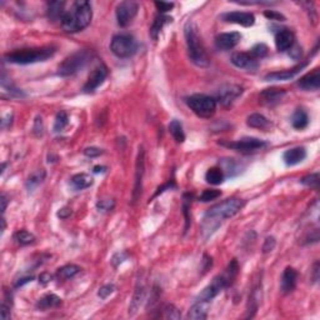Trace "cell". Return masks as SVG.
<instances>
[{"label": "cell", "mask_w": 320, "mask_h": 320, "mask_svg": "<svg viewBox=\"0 0 320 320\" xmlns=\"http://www.w3.org/2000/svg\"><path fill=\"white\" fill-rule=\"evenodd\" d=\"M244 204L245 202L241 199L231 198L211 207L205 214L204 222H203V233L205 237L213 234L224 220L234 217L235 214L239 213L243 209Z\"/></svg>", "instance_id": "cell-1"}, {"label": "cell", "mask_w": 320, "mask_h": 320, "mask_svg": "<svg viewBox=\"0 0 320 320\" xmlns=\"http://www.w3.org/2000/svg\"><path fill=\"white\" fill-rule=\"evenodd\" d=\"M92 18V4L89 1H75L70 9L66 10L60 23L66 33H78L89 25Z\"/></svg>", "instance_id": "cell-2"}, {"label": "cell", "mask_w": 320, "mask_h": 320, "mask_svg": "<svg viewBox=\"0 0 320 320\" xmlns=\"http://www.w3.org/2000/svg\"><path fill=\"white\" fill-rule=\"evenodd\" d=\"M184 34H185V40H187L188 55L190 60L200 68H207L209 65V57L207 51L200 42V36L198 33V28L193 21H187L185 28H184Z\"/></svg>", "instance_id": "cell-3"}, {"label": "cell", "mask_w": 320, "mask_h": 320, "mask_svg": "<svg viewBox=\"0 0 320 320\" xmlns=\"http://www.w3.org/2000/svg\"><path fill=\"white\" fill-rule=\"evenodd\" d=\"M57 51V48L48 45V47L32 48V49H20L12 53L5 54L4 59L12 64H20V65H27V64H34L39 62H47L50 59Z\"/></svg>", "instance_id": "cell-4"}, {"label": "cell", "mask_w": 320, "mask_h": 320, "mask_svg": "<svg viewBox=\"0 0 320 320\" xmlns=\"http://www.w3.org/2000/svg\"><path fill=\"white\" fill-rule=\"evenodd\" d=\"M238 272H239V265H238V261L234 259V260H231V263L229 264L224 273L215 276L213 279V282L203 289L202 293L199 294L198 298H196V300H204V302L213 300L220 291L224 290L226 287H229L231 283L234 282V279L238 275Z\"/></svg>", "instance_id": "cell-5"}, {"label": "cell", "mask_w": 320, "mask_h": 320, "mask_svg": "<svg viewBox=\"0 0 320 320\" xmlns=\"http://www.w3.org/2000/svg\"><path fill=\"white\" fill-rule=\"evenodd\" d=\"M93 57L94 54L92 50H86V49L78 50L77 53L71 54L70 57L64 59V62L58 68V75L65 78L77 74L89 64Z\"/></svg>", "instance_id": "cell-6"}, {"label": "cell", "mask_w": 320, "mask_h": 320, "mask_svg": "<svg viewBox=\"0 0 320 320\" xmlns=\"http://www.w3.org/2000/svg\"><path fill=\"white\" fill-rule=\"evenodd\" d=\"M188 107L200 118H211L217 110V99L205 94H194L185 99Z\"/></svg>", "instance_id": "cell-7"}, {"label": "cell", "mask_w": 320, "mask_h": 320, "mask_svg": "<svg viewBox=\"0 0 320 320\" xmlns=\"http://www.w3.org/2000/svg\"><path fill=\"white\" fill-rule=\"evenodd\" d=\"M110 50L118 58L127 59L133 57L138 50V43L133 35L129 34H118L110 43Z\"/></svg>", "instance_id": "cell-8"}, {"label": "cell", "mask_w": 320, "mask_h": 320, "mask_svg": "<svg viewBox=\"0 0 320 320\" xmlns=\"http://www.w3.org/2000/svg\"><path fill=\"white\" fill-rule=\"evenodd\" d=\"M219 144L225 148L233 149L238 151H254L258 149H263L268 145L264 140L258 138H244V139L229 142V140H220Z\"/></svg>", "instance_id": "cell-9"}, {"label": "cell", "mask_w": 320, "mask_h": 320, "mask_svg": "<svg viewBox=\"0 0 320 320\" xmlns=\"http://www.w3.org/2000/svg\"><path fill=\"white\" fill-rule=\"evenodd\" d=\"M138 10H139V5L135 1H122L119 3L115 8V15L116 20L120 27L125 28L133 21V19L137 16Z\"/></svg>", "instance_id": "cell-10"}, {"label": "cell", "mask_w": 320, "mask_h": 320, "mask_svg": "<svg viewBox=\"0 0 320 320\" xmlns=\"http://www.w3.org/2000/svg\"><path fill=\"white\" fill-rule=\"evenodd\" d=\"M108 77V68L105 64L100 63L98 65L93 69V71L90 73V75L88 77L85 85H84L83 90L85 93H93L94 90H96L101 84L104 83V80L107 79Z\"/></svg>", "instance_id": "cell-11"}, {"label": "cell", "mask_w": 320, "mask_h": 320, "mask_svg": "<svg viewBox=\"0 0 320 320\" xmlns=\"http://www.w3.org/2000/svg\"><path fill=\"white\" fill-rule=\"evenodd\" d=\"M243 93V88L235 84H226V85L222 86L218 93V101L224 107L230 105L237 98H239Z\"/></svg>", "instance_id": "cell-12"}, {"label": "cell", "mask_w": 320, "mask_h": 320, "mask_svg": "<svg viewBox=\"0 0 320 320\" xmlns=\"http://www.w3.org/2000/svg\"><path fill=\"white\" fill-rule=\"evenodd\" d=\"M144 169H145V161H144V149L139 148V154L137 158V166H135V187L133 192V202H138L143 188V176H144Z\"/></svg>", "instance_id": "cell-13"}, {"label": "cell", "mask_w": 320, "mask_h": 320, "mask_svg": "<svg viewBox=\"0 0 320 320\" xmlns=\"http://www.w3.org/2000/svg\"><path fill=\"white\" fill-rule=\"evenodd\" d=\"M241 40V35L238 32H231V33H222L215 38V47L217 49L223 51L230 50L237 47Z\"/></svg>", "instance_id": "cell-14"}, {"label": "cell", "mask_w": 320, "mask_h": 320, "mask_svg": "<svg viewBox=\"0 0 320 320\" xmlns=\"http://www.w3.org/2000/svg\"><path fill=\"white\" fill-rule=\"evenodd\" d=\"M222 19L226 23H234L239 24L241 27L249 28L254 25L255 16L252 13H244V12H231L225 13L222 15Z\"/></svg>", "instance_id": "cell-15"}, {"label": "cell", "mask_w": 320, "mask_h": 320, "mask_svg": "<svg viewBox=\"0 0 320 320\" xmlns=\"http://www.w3.org/2000/svg\"><path fill=\"white\" fill-rule=\"evenodd\" d=\"M308 65V62L300 63L299 65L294 66L291 69H288V70L283 71H274V73H269L264 77L265 81H284V80H289L291 78H294L297 74H299L303 69Z\"/></svg>", "instance_id": "cell-16"}, {"label": "cell", "mask_w": 320, "mask_h": 320, "mask_svg": "<svg viewBox=\"0 0 320 320\" xmlns=\"http://www.w3.org/2000/svg\"><path fill=\"white\" fill-rule=\"evenodd\" d=\"M298 86L303 90H311L318 92L320 88V69L315 68L314 70L302 77L298 81Z\"/></svg>", "instance_id": "cell-17"}, {"label": "cell", "mask_w": 320, "mask_h": 320, "mask_svg": "<svg viewBox=\"0 0 320 320\" xmlns=\"http://www.w3.org/2000/svg\"><path fill=\"white\" fill-rule=\"evenodd\" d=\"M294 42H295V36L290 29L284 28L275 34V47L279 51L289 50L294 45Z\"/></svg>", "instance_id": "cell-18"}, {"label": "cell", "mask_w": 320, "mask_h": 320, "mask_svg": "<svg viewBox=\"0 0 320 320\" xmlns=\"http://www.w3.org/2000/svg\"><path fill=\"white\" fill-rule=\"evenodd\" d=\"M230 62L233 63V65H235L239 69L254 70L258 66L256 59H254L249 53H234L231 55Z\"/></svg>", "instance_id": "cell-19"}, {"label": "cell", "mask_w": 320, "mask_h": 320, "mask_svg": "<svg viewBox=\"0 0 320 320\" xmlns=\"http://www.w3.org/2000/svg\"><path fill=\"white\" fill-rule=\"evenodd\" d=\"M306 158V150L303 146H297V148H291L287 150L283 154V160L284 163L289 166L297 165V164L302 163L303 160Z\"/></svg>", "instance_id": "cell-20"}, {"label": "cell", "mask_w": 320, "mask_h": 320, "mask_svg": "<svg viewBox=\"0 0 320 320\" xmlns=\"http://www.w3.org/2000/svg\"><path fill=\"white\" fill-rule=\"evenodd\" d=\"M209 308L210 304L209 302H204V300H196L192 308L188 311V319L190 320H204L208 318V313H209Z\"/></svg>", "instance_id": "cell-21"}, {"label": "cell", "mask_w": 320, "mask_h": 320, "mask_svg": "<svg viewBox=\"0 0 320 320\" xmlns=\"http://www.w3.org/2000/svg\"><path fill=\"white\" fill-rule=\"evenodd\" d=\"M146 298V288L145 285L143 284H138L137 288H135V291H134L133 299L130 302V305H129V314L134 315L137 313L138 310L140 309V306L143 305V303L145 300Z\"/></svg>", "instance_id": "cell-22"}, {"label": "cell", "mask_w": 320, "mask_h": 320, "mask_svg": "<svg viewBox=\"0 0 320 320\" xmlns=\"http://www.w3.org/2000/svg\"><path fill=\"white\" fill-rule=\"evenodd\" d=\"M297 279H298V273L297 270L294 268L288 267L284 270L282 276V290L283 293L288 294L291 293V291L295 289V285H297Z\"/></svg>", "instance_id": "cell-23"}, {"label": "cell", "mask_w": 320, "mask_h": 320, "mask_svg": "<svg viewBox=\"0 0 320 320\" xmlns=\"http://www.w3.org/2000/svg\"><path fill=\"white\" fill-rule=\"evenodd\" d=\"M261 302V280L258 282L253 287L252 291L249 295V302H248V311L249 314L246 315L248 318H253L255 314V311L258 310V306Z\"/></svg>", "instance_id": "cell-24"}, {"label": "cell", "mask_w": 320, "mask_h": 320, "mask_svg": "<svg viewBox=\"0 0 320 320\" xmlns=\"http://www.w3.org/2000/svg\"><path fill=\"white\" fill-rule=\"evenodd\" d=\"M287 94L284 89H278V88H269L260 93V100L261 103L267 104V105H274V104L279 103L284 98V95Z\"/></svg>", "instance_id": "cell-25"}, {"label": "cell", "mask_w": 320, "mask_h": 320, "mask_svg": "<svg viewBox=\"0 0 320 320\" xmlns=\"http://www.w3.org/2000/svg\"><path fill=\"white\" fill-rule=\"evenodd\" d=\"M64 6H65L64 1H51V3L48 4V18L50 19L51 21H62L63 16H64V14H65L66 12V10H64Z\"/></svg>", "instance_id": "cell-26"}, {"label": "cell", "mask_w": 320, "mask_h": 320, "mask_svg": "<svg viewBox=\"0 0 320 320\" xmlns=\"http://www.w3.org/2000/svg\"><path fill=\"white\" fill-rule=\"evenodd\" d=\"M59 305H62V299L58 295H55V294H47V295L40 298L38 303H36L38 309H42V310L58 308Z\"/></svg>", "instance_id": "cell-27"}, {"label": "cell", "mask_w": 320, "mask_h": 320, "mask_svg": "<svg viewBox=\"0 0 320 320\" xmlns=\"http://www.w3.org/2000/svg\"><path fill=\"white\" fill-rule=\"evenodd\" d=\"M70 183L75 190H83L86 189V188L92 187L94 180H93L90 175L85 174V173H81V174L74 175V176L71 178Z\"/></svg>", "instance_id": "cell-28"}, {"label": "cell", "mask_w": 320, "mask_h": 320, "mask_svg": "<svg viewBox=\"0 0 320 320\" xmlns=\"http://www.w3.org/2000/svg\"><path fill=\"white\" fill-rule=\"evenodd\" d=\"M309 124V116L306 114L305 110L297 109L294 112L293 116H291V125L293 128L298 129V130H303L305 129Z\"/></svg>", "instance_id": "cell-29"}, {"label": "cell", "mask_w": 320, "mask_h": 320, "mask_svg": "<svg viewBox=\"0 0 320 320\" xmlns=\"http://www.w3.org/2000/svg\"><path fill=\"white\" fill-rule=\"evenodd\" d=\"M45 175H47V173H45L44 169H39L32 173L29 175V178L27 179V181H25V187H27L28 192H33L34 189H36L44 181Z\"/></svg>", "instance_id": "cell-30"}, {"label": "cell", "mask_w": 320, "mask_h": 320, "mask_svg": "<svg viewBox=\"0 0 320 320\" xmlns=\"http://www.w3.org/2000/svg\"><path fill=\"white\" fill-rule=\"evenodd\" d=\"M224 178H225L224 170L219 168V166H213L205 174V180L209 184H211V185H219V184L224 181Z\"/></svg>", "instance_id": "cell-31"}, {"label": "cell", "mask_w": 320, "mask_h": 320, "mask_svg": "<svg viewBox=\"0 0 320 320\" xmlns=\"http://www.w3.org/2000/svg\"><path fill=\"white\" fill-rule=\"evenodd\" d=\"M169 21L172 23V18H169V16H166V15H164V14L158 15L157 18L154 19V23H153V25H151V29H150L151 38L157 40L158 35H159V33L164 28V25L169 23Z\"/></svg>", "instance_id": "cell-32"}, {"label": "cell", "mask_w": 320, "mask_h": 320, "mask_svg": "<svg viewBox=\"0 0 320 320\" xmlns=\"http://www.w3.org/2000/svg\"><path fill=\"white\" fill-rule=\"evenodd\" d=\"M246 124L255 129H268L270 127V122L261 114H252L246 120Z\"/></svg>", "instance_id": "cell-33"}, {"label": "cell", "mask_w": 320, "mask_h": 320, "mask_svg": "<svg viewBox=\"0 0 320 320\" xmlns=\"http://www.w3.org/2000/svg\"><path fill=\"white\" fill-rule=\"evenodd\" d=\"M169 131L172 134V137L176 143H183L185 140V133L183 130V125L179 120L174 119L169 124Z\"/></svg>", "instance_id": "cell-34"}, {"label": "cell", "mask_w": 320, "mask_h": 320, "mask_svg": "<svg viewBox=\"0 0 320 320\" xmlns=\"http://www.w3.org/2000/svg\"><path fill=\"white\" fill-rule=\"evenodd\" d=\"M80 272V268L74 264H68V265H64V267L59 268L57 272V276L63 280H66V279L73 278L74 275H77Z\"/></svg>", "instance_id": "cell-35"}, {"label": "cell", "mask_w": 320, "mask_h": 320, "mask_svg": "<svg viewBox=\"0 0 320 320\" xmlns=\"http://www.w3.org/2000/svg\"><path fill=\"white\" fill-rule=\"evenodd\" d=\"M14 239L16 240V243L20 244V245H29V244L34 243L35 237L27 230H19L14 234Z\"/></svg>", "instance_id": "cell-36"}, {"label": "cell", "mask_w": 320, "mask_h": 320, "mask_svg": "<svg viewBox=\"0 0 320 320\" xmlns=\"http://www.w3.org/2000/svg\"><path fill=\"white\" fill-rule=\"evenodd\" d=\"M10 308H12V294H10L9 291H5V297H4L3 303H1V310H0L1 319L3 320L9 319Z\"/></svg>", "instance_id": "cell-37"}, {"label": "cell", "mask_w": 320, "mask_h": 320, "mask_svg": "<svg viewBox=\"0 0 320 320\" xmlns=\"http://www.w3.org/2000/svg\"><path fill=\"white\" fill-rule=\"evenodd\" d=\"M69 124V116L65 112H60L57 114V118H55V123H54V131L55 133H59L62 131L66 125Z\"/></svg>", "instance_id": "cell-38"}, {"label": "cell", "mask_w": 320, "mask_h": 320, "mask_svg": "<svg viewBox=\"0 0 320 320\" xmlns=\"http://www.w3.org/2000/svg\"><path fill=\"white\" fill-rule=\"evenodd\" d=\"M269 53V49L265 44H256L255 47L252 48V50H250V55H252L254 59H263L265 58Z\"/></svg>", "instance_id": "cell-39"}, {"label": "cell", "mask_w": 320, "mask_h": 320, "mask_svg": "<svg viewBox=\"0 0 320 320\" xmlns=\"http://www.w3.org/2000/svg\"><path fill=\"white\" fill-rule=\"evenodd\" d=\"M222 195V192L220 190H217V189H207L204 190L202 194H200V196H199V200L200 202H210V200H214V199L219 198V196Z\"/></svg>", "instance_id": "cell-40"}, {"label": "cell", "mask_w": 320, "mask_h": 320, "mask_svg": "<svg viewBox=\"0 0 320 320\" xmlns=\"http://www.w3.org/2000/svg\"><path fill=\"white\" fill-rule=\"evenodd\" d=\"M300 183H302L303 185H305V187L315 188V189H317L318 185H319V173L306 175V176L300 179Z\"/></svg>", "instance_id": "cell-41"}, {"label": "cell", "mask_w": 320, "mask_h": 320, "mask_svg": "<svg viewBox=\"0 0 320 320\" xmlns=\"http://www.w3.org/2000/svg\"><path fill=\"white\" fill-rule=\"evenodd\" d=\"M164 318L165 319H180L181 314L178 308H175L172 304H168L164 308Z\"/></svg>", "instance_id": "cell-42"}, {"label": "cell", "mask_w": 320, "mask_h": 320, "mask_svg": "<svg viewBox=\"0 0 320 320\" xmlns=\"http://www.w3.org/2000/svg\"><path fill=\"white\" fill-rule=\"evenodd\" d=\"M114 207H115V202L112 200V199H104V200H100V202H98V204H96L98 210L103 211V213L113 210Z\"/></svg>", "instance_id": "cell-43"}, {"label": "cell", "mask_w": 320, "mask_h": 320, "mask_svg": "<svg viewBox=\"0 0 320 320\" xmlns=\"http://www.w3.org/2000/svg\"><path fill=\"white\" fill-rule=\"evenodd\" d=\"M115 291V287H114L113 284H107V285H103V287L99 289L98 291V297L100 298V299H107L109 295H112V294Z\"/></svg>", "instance_id": "cell-44"}, {"label": "cell", "mask_w": 320, "mask_h": 320, "mask_svg": "<svg viewBox=\"0 0 320 320\" xmlns=\"http://www.w3.org/2000/svg\"><path fill=\"white\" fill-rule=\"evenodd\" d=\"M276 245V240L274 237H268L267 239H265V241H264L263 244V253L264 254H268V253L273 252L274 248H275Z\"/></svg>", "instance_id": "cell-45"}, {"label": "cell", "mask_w": 320, "mask_h": 320, "mask_svg": "<svg viewBox=\"0 0 320 320\" xmlns=\"http://www.w3.org/2000/svg\"><path fill=\"white\" fill-rule=\"evenodd\" d=\"M155 8L158 9V12L160 14H164V13H168L174 8V3H165V1H157L155 3Z\"/></svg>", "instance_id": "cell-46"}, {"label": "cell", "mask_w": 320, "mask_h": 320, "mask_svg": "<svg viewBox=\"0 0 320 320\" xmlns=\"http://www.w3.org/2000/svg\"><path fill=\"white\" fill-rule=\"evenodd\" d=\"M103 149L96 148V146H89V148L84 149V155L88 158H96L103 154Z\"/></svg>", "instance_id": "cell-47"}, {"label": "cell", "mask_w": 320, "mask_h": 320, "mask_svg": "<svg viewBox=\"0 0 320 320\" xmlns=\"http://www.w3.org/2000/svg\"><path fill=\"white\" fill-rule=\"evenodd\" d=\"M264 15L267 16L268 19L270 20H276V21H284L285 16L280 13L275 12V10H267V12H264Z\"/></svg>", "instance_id": "cell-48"}, {"label": "cell", "mask_w": 320, "mask_h": 320, "mask_svg": "<svg viewBox=\"0 0 320 320\" xmlns=\"http://www.w3.org/2000/svg\"><path fill=\"white\" fill-rule=\"evenodd\" d=\"M289 55H290L293 59H299L302 57V48L299 45H293V47L289 49Z\"/></svg>", "instance_id": "cell-49"}, {"label": "cell", "mask_w": 320, "mask_h": 320, "mask_svg": "<svg viewBox=\"0 0 320 320\" xmlns=\"http://www.w3.org/2000/svg\"><path fill=\"white\" fill-rule=\"evenodd\" d=\"M34 133L36 134V135H42L43 134V122H42V118H36L35 119V124H34Z\"/></svg>", "instance_id": "cell-50"}, {"label": "cell", "mask_w": 320, "mask_h": 320, "mask_svg": "<svg viewBox=\"0 0 320 320\" xmlns=\"http://www.w3.org/2000/svg\"><path fill=\"white\" fill-rule=\"evenodd\" d=\"M70 215H71L70 208H62V209L58 211V217H59L60 219H66V218H69Z\"/></svg>", "instance_id": "cell-51"}, {"label": "cell", "mask_w": 320, "mask_h": 320, "mask_svg": "<svg viewBox=\"0 0 320 320\" xmlns=\"http://www.w3.org/2000/svg\"><path fill=\"white\" fill-rule=\"evenodd\" d=\"M34 279V276H24V278H20L18 279L16 282H15V287L19 288V287H23L24 284H27V283L32 282Z\"/></svg>", "instance_id": "cell-52"}, {"label": "cell", "mask_w": 320, "mask_h": 320, "mask_svg": "<svg viewBox=\"0 0 320 320\" xmlns=\"http://www.w3.org/2000/svg\"><path fill=\"white\" fill-rule=\"evenodd\" d=\"M313 282H318L319 280V261L314 264V268H313Z\"/></svg>", "instance_id": "cell-53"}, {"label": "cell", "mask_w": 320, "mask_h": 320, "mask_svg": "<svg viewBox=\"0 0 320 320\" xmlns=\"http://www.w3.org/2000/svg\"><path fill=\"white\" fill-rule=\"evenodd\" d=\"M50 280H51V275H50V274H48V273H43L42 275L39 276V282L42 283L43 285L48 284V283L50 282Z\"/></svg>", "instance_id": "cell-54"}, {"label": "cell", "mask_w": 320, "mask_h": 320, "mask_svg": "<svg viewBox=\"0 0 320 320\" xmlns=\"http://www.w3.org/2000/svg\"><path fill=\"white\" fill-rule=\"evenodd\" d=\"M0 199H1V211L4 213L6 209V205H8V198H6L5 194H1Z\"/></svg>", "instance_id": "cell-55"}, {"label": "cell", "mask_w": 320, "mask_h": 320, "mask_svg": "<svg viewBox=\"0 0 320 320\" xmlns=\"http://www.w3.org/2000/svg\"><path fill=\"white\" fill-rule=\"evenodd\" d=\"M115 255L119 258V260L115 263V267H116V265H118V264L123 263V261H124L125 259H127V256H128L127 253H118V254H115Z\"/></svg>", "instance_id": "cell-56"}, {"label": "cell", "mask_w": 320, "mask_h": 320, "mask_svg": "<svg viewBox=\"0 0 320 320\" xmlns=\"http://www.w3.org/2000/svg\"><path fill=\"white\" fill-rule=\"evenodd\" d=\"M105 166H95L94 168V173H104L105 172Z\"/></svg>", "instance_id": "cell-57"}, {"label": "cell", "mask_w": 320, "mask_h": 320, "mask_svg": "<svg viewBox=\"0 0 320 320\" xmlns=\"http://www.w3.org/2000/svg\"><path fill=\"white\" fill-rule=\"evenodd\" d=\"M4 230H5V220L1 219V233H4Z\"/></svg>", "instance_id": "cell-58"}]
</instances>
